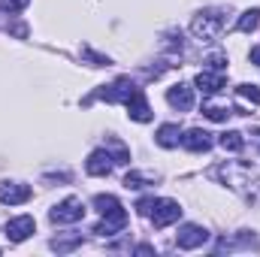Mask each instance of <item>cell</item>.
I'll list each match as a JSON object with an SVG mask.
<instances>
[{"label": "cell", "instance_id": "1", "mask_svg": "<svg viewBox=\"0 0 260 257\" xmlns=\"http://www.w3.org/2000/svg\"><path fill=\"white\" fill-rule=\"evenodd\" d=\"M221 27H224V12L221 9H206V12L194 15V21H191V34L197 40H215L221 34Z\"/></svg>", "mask_w": 260, "mask_h": 257}, {"label": "cell", "instance_id": "2", "mask_svg": "<svg viewBox=\"0 0 260 257\" xmlns=\"http://www.w3.org/2000/svg\"><path fill=\"white\" fill-rule=\"evenodd\" d=\"M151 224L157 227V230H164V227H170V224H176L179 218H182V206L176 203V200H170V197H164V200H154V206H151Z\"/></svg>", "mask_w": 260, "mask_h": 257}, {"label": "cell", "instance_id": "3", "mask_svg": "<svg viewBox=\"0 0 260 257\" xmlns=\"http://www.w3.org/2000/svg\"><path fill=\"white\" fill-rule=\"evenodd\" d=\"M49 218H52V224H76L85 218V203L79 197H67L49 212Z\"/></svg>", "mask_w": 260, "mask_h": 257}, {"label": "cell", "instance_id": "4", "mask_svg": "<svg viewBox=\"0 0 260 257\" xmlns=\"http://www.w3.org/2000/svg\"><path fill=\"white\" fill-rule=\"evenodd\" d=\"M209 242V230L200 227V224H185L179 233H176V245L185 248V251H194V248H203Z\"/></svg>", "mask_w": 260, "mask_h": 257}, {"label": "cell", "instance_id": "5", "mask_svg": "<svg viewBox=\"0 0 260 257\" xmlns=\"http://www.w3.org/2000/svg\"><path fill=\"white\" fill-rule=\"evenodd\" d=\"M133 91H136V85L130 82L127 76H121V79H115L112 85H103L94 97H100V100H106V103H124Z\"/></svg>", "mask_w": 260, "mask_h": 257}, {"label": "cell", "instance_id": "6", "mask_svg": "<svg viewBox=\"0 0 260 257\" xmlns=\"http://www.w3.org/2000/svg\"><path fill=\"white\" fill-rule=\"evenodd\" d=\"M124 106H127V115L133 118V121H139V124H145V121H151V118H154V112H151L148 97H145V91H142V88H136V91L130 94L127 100H124Z\"/></svg>", "mask_w": 260, "mask_h": 257}, {"label": "cell", "instance_id": "7", "mask_svg": "<svg viewBox=\"0 0 260 257\" xmlns=\"http://www.w3.org/2000/svg\"><path fill=\"white\" fill-rule=\"evenodd\" d=\"M34 230H37L34 215H18V218L6 221V239L9 242H24L27 236H34Z\"/></svg>", "mask_w": 260, "mask_h": 257}, {"label": "cell", "instance_id": "8", "mask_svg": "<svg viewBox=\"0 0 260 257\" xmlns=\"http://www.w3.org/2000/svg\"><path fill=\"white\" fill-rule=\"evenodd\" d=\"M34 197L30 185H21V182H3L0 185V203L3 206H21Z\"/></svg>", "mask_w": 260, "mask_h": 257}, {"label": "cell", "instance_id": "9", "mask_svg": "<svg viewBox=\"0 0 260 257\" xmlns=\"http://www.w3.org/2000/svg\"><path fill=\"white\" fill-rule=\"evenodd\" d=\"M167 103H170L173 109H179V112H191V109H194V88L185 85V82L173 85V88L167 91Z\"/></svg>", "mask_w": 260, "mask_h": 257}, {"label": "cell", "instance_id": "10", "mask_svg": "<svg viewBox=\"0 0 260 257\" xmlns=\"http://www.w3.org/2000/svg\"><path fill=\"white\" fill-rule=\"evenodd\" d=\"M112 164H115V157H112L106 148H97V151L88 154L85 170H88V176H109V173H112Z\"/></svg>", "mask_w": 260, "mask_h": 257}, {"label": "cell", "instance_id": "11", "mask_svg": "<svg viewBox=\"0 0 260 257\" xmlns=\"http://www.w3.org/2000/svg\"><path fill=\"white\" fill-rule=\"evenodd\" d=\"M124 224H127V212H124V206H121V209H115V212H106L103 221L94 227V233H100V236H112V233L124 230Z\"/></svg>", "mask_w": 260, "mask_h": 257}, {"label": "cell", "instance_id": "12", "mask_svg": "<svg viewBox=\"0 0 260 257\" xmlns=\"http://www.w3.org/2000/svg\"><path fill=\"white\" fill-rule=\"evenodd\" d=\"M224 73H218V70H203V73H197V79H194V85L206 94V97H212V94H218L221 88H224Z\"/></svg>", "mask_w": 260, "mask_h": 257}, {"label": "cell", "instance_id": "13", "mask_svg": "<svg viewBox=\"0 0 260 257\" xmlns=\"http://www.w3.org/2000/svg\"><path fill=\"white\" fill-rule=\"evenodd\" d=\"M209 145H212V133H206V130L191 127L182 133V148H188V151H209Z\"/></svg>", "mask_w": 260, "mask_h": 257}, {"label": "cell", "instance_id": "14", "mask_svg": "<svg viewBox=\"0 0 260 257\" xmlns=\"http://www.w3.org/2000/svg\"><path fill=\"white\" fill-rule=\"evenodd\" d=\"M154 142H157L160 148H176V145H182V130H179V124H160L157 133H154Z\"/></svg>", "mask_w": 260, "mask_h": 257}, {"label": "cell", "instance_id": "15", "mask_svg": "<svg viewBox=\"0 0 260 257\" xmlns=\"http://www.w3.org/2000/svg\"><path fill=\"white\" fill-rule=\"evenodd\" d=\"M221 148L224 151H242L245 148V136L239 133V130H227V133H221Z\"/></svg>", "mask_w": 260, "mask_h": 257}, {"label": "cell", "instance_id": "16", "mask_svg": "<svg viewBox=\"0 0 260 257\" xmlns=\"http://www.w3.org/2000/svg\"><path fill=\"white\" fill-rule=\"evenodd\" d=\"M257 24H260V9H245V12L239 15V21H236V30H239V34H251Z\"/></svg>", "mask_w": 260, "mask_h": 257}, {"label": "cell", "instance_id": "17", "mask_svg": "<svg viewBox=\"0 0 260 257\" xmlns=\"http://www.w3.org/2000/svg\"><path fill=\"white\" fill-rule=\"evenodd\" d=\"M106 151L115 157V164H130V151H127V145L124 142H118L115 136H109L106 139Z\"/></svg>", "mask_w": 260, "mask_h": 257}, {"label": "cell", "instance_id": "18", "mask_svg": "<svg viewBox=\"0 0 260 257\" xmlns=\"http://www.w3.org/2000/svg\"><path fill=\"white\" fill-rule=\"evenodd\" d=\"M230 112H233V109H227V106H218V103H203V115H206L209 121H227V118H230Z\"/></svg>", "mask_w": 260, "mask_h": 257}, {"label": "cell", "instance_id": "19", "mask_svg": "<svg viewBox=\"0 0 260 257\" xmlns=\"http://www.w3.org/2000/svg\"><path fill=\"white\" fill-rule=\"evenodd\" d=\"M94 206H97V212H100V215H106V212H115V209H121L118 197H112V194H97V197H94Z\"/></svg>", "mask_w": 260, "mask_h": 257}, {"label": "cell", "instance_id": "20", "mask_svg": "<svg viewBox=\"0 0 260 257\" xmlns=\"http://www.w3.org/2000/svg\"><path fill=\"white\" fill-rule=\"evenodd\" d=\"M79 245H82V236H79V233L52 239V248H55V251H61V254H64V251H73V248H79Z\"/></svg>", "mask_w": 260, "mask_h": 257}, {"label": "cell", "instance_id": "21", "mask_svg": "<svg viewBox=\"0 0 260 257\" xmlns=\"http://www.w3.org/2000/svg\"><path fill=\"white\" fill-rule=\"evenodd\" d=\"M145 182H154V176H151V173H127V176H124V188H133V191L142 188Z\"/></svg>", "mask_w": 260, "mask_h": 257}, {"label": "cell", "instance_id": "22", "mask_svg": "<svg viewBox=\"0 0 260 257\" xmlns=\"http://www.w3.org/2000/svg\"><path fill=\"white\" fill-rule=\"evenodd\" d=\"M236 94H239V97H245V100H251L254 106H260V88H257V85H248V82H245V85H239V88H236Z\"/></svg>", "mask_w": 260, "mask_h": 257}, {"label": "cell", "instance_id": "23", "mask_svg": "<svg viewBox=\"0 0 260 257\" xmlns=\"http://www.w3.org/2000/svg\"><path fill=\"white\" fill-rule=\"evenodd\" d=\"M82 55H85V58H88V61H91L94 67H109V58H106V55H97V52H91L88 46L82 49Z\"/></svg>", "mask_w": 260, "mask_h": 257}, {"label": "cell", "instance_id": "24", "mask_svg": "<svg viewBox=\"0 0 260 257\" xmlns=\"http://www.w3.org/2000/svg\"><path fill=\"white\" fill-rule=\"evenodd\" d=\"M206 64H209V70H218V73H224V64H227V58L215 52V55H209V58H206Z\"/></svg>", "mask_w": 260, "mask_h": 257}, {"label": "cell", "instance_id": "25", "mask_svg": "<svg viewBox=\"0 0 260 257\" xmlns=\"http://www.w3.org/2000/svg\"><path fill=\"white\" fill-rule=\"evenodd\" d=\"M27 3H30V0H3V9H9V12H21Z\"/></svg>", "mask_w": 260, "mask_h": 257}, {"label": "cell", "instance_id": "26", "mask_svg": "<svg viewBox=\"0 0 260 257\" xmlns=\"http://www.w3.org/2000/svg\"><path fill=\"white\" fill-rule=\"evenodd\" d=\"M151 206H154V197H142V200L136 203V209H139V215H148V212H151Z\"/></svg>", "mask_w": 260, "mask_h": 257}, {"label": "cell", "instance_id": "27", "mask_svg": "<svg viewBox=\"0 0 260 257\" xmlns=\"http://www.w3.org/2000/svg\"><path fill=\"white\" fill-rule=\"evenodd\" d=\"M9 30H12V34H15V37H27V27H24V24H12V27H9Z\"/></svg>", "mask_w": 260, "mask_h": 257}, {"label": "cell", "instance_id": "28", "mask_svg": "<svg viewBox=\"0 0 260 257\" xmlns=\"http://www.w3.org/2000/svg\"><path fill=\"white\" fill-rule=\"evenodd\" d=\"M248 58H251V64H257V67H260V46H254V49L248 52Z\"/></svg>", "mask_w": 260, "mask_h": 257}, {"label": "cell", "instance_id": "29", "mask_svg": "<svg viewBox=\"0 0 260 257\" xmlns=\"http://www.w3.org/2000/svg\"><path fill=\"white\" fill-rule=\"evenodd\" d=\"M136 254H154V248H151V245H139Z\"/></svg>", "mask_w": 260, "mask_h": 257}, {"label": "cell", "instance_id": "30", "mask_svg": "<svg viewBox=\"0 0 260 257\" xmlns=\"http://www.w3.org/2000/svg\"><path fill=\"white\" fill-rule=\"evenodd\" d=\"M251 142H254V145L260 148V130H254V133H251Z\"/></svg>", "mask_w": 260, "mask_h": 257}]
</instances>
